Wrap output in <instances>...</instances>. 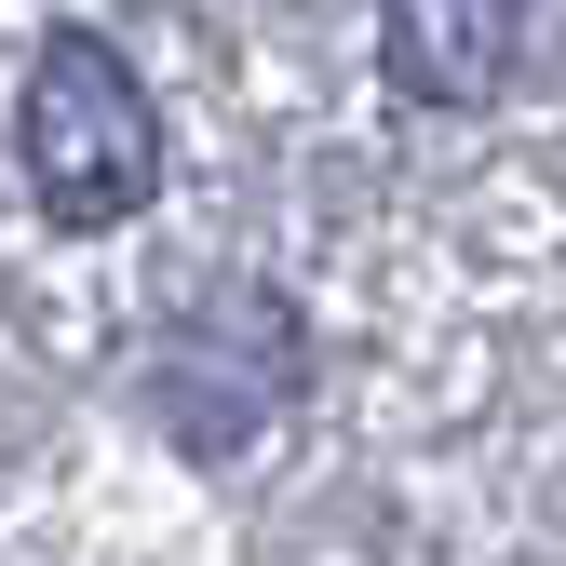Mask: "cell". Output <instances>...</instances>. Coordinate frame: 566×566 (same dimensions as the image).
<instances>
[{
  "mask_svg": "<svg viewBox=\"0 0 566 566\" xmlns=\"http://www.w3.org/2000/svg\"><path fill=\"white\" fill-rule=\"evenodd\" d=\"M14 149H28V202L54 230H122L135 202L163 189V108H149V82H135L108 41L54 28L41 67H28Z\"/></svg>",
  "mask_w": 566,
  "mask_h": 566,
  "instance_id": "6da1fadb",
  "label": "cell"
},
{
  "mask_svg": "<svg viewBox=\"0 0 566 566\" xmlns=\"http://www.w3.org/2000/svg\"><path fill=\"white\" fill-rule=\"evenodd\" d=\"M526 14L539 0H378V54L418 108H485L526 54Z\"/></svg>",
  "mask_w": 566,
  "mask_h": 566,
  "instance_id": "7a4b0ae2",
  "label": "cell"
}]
</instances>
